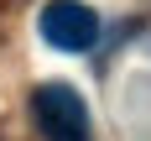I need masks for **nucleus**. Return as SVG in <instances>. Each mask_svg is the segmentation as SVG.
I'll return each mask as SVG.
<instances>
[{
    "label": "nucleus",
    "instance_id": "f257e3e1",
    "mask_svg": "<svg viewBox=\"0 0 151 141\" xmlns=\"http://www.w3.org/2000/svg\"><path fill=\"white\" fill-rule=\"evenodd\" d=\"M31 115L47 141H89V105L73 84H42L31 94Z\"/></svg>",
    "mask_w": 151,
    "mask_h": 141
},
{
    "label": "nucleus",
    "instance_id": "f03ea898",
    "mask_svg": "<svg viewBox=\"0 0 151 141\" xmlns=\"http://www.w3.org/2000/svg\"><path fill=\"white\" fill-rule=\"evenodd\" d=\"M37 31H42L47 47L58 52H89L99 42V16L83 5V0H47L42 16H37Z\"/></svg>",
    "mask_w": 151,
    "mask_h": 141
}]
</instances>
